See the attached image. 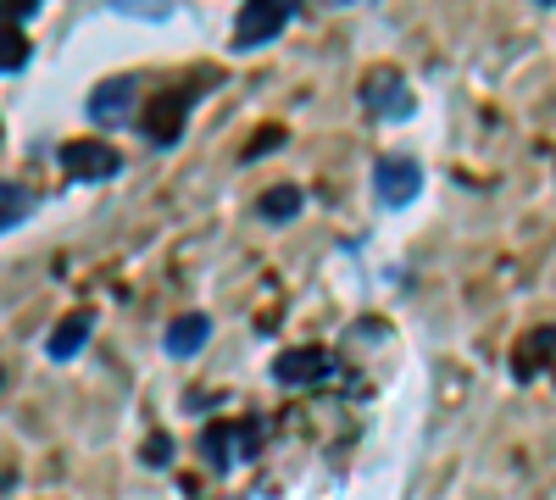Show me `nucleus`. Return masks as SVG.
Segmentation results:
<instances>
[{"label":"nucleus","instance_id":"1","mask_svg":"<svg viewBox=\"0 0 556 500\" xmlns=\"http://www.w3.org/2000/svg\"><path fill=\"white\" fill-rule=\"evenodd\" d=\"M190 106H195V95L190 89H156L151 101H139V133H146L151 145H173L178 133H184V123H190Z\"/></svg>","mask_w":556,"mask_h":500},{"label":"nucleus","instance_id":"2","mask_svg":"<svg viewBox=\"0 0 556 500\" xmlns=\"http://www.w3.org/2000/svg\"><path fill=\"white\" fill-rule=\"evenodd\" d=\"M56 162H62L67 178H78V184H106V178L123 172V156H117L106 140H67V145L56 151Z\"/></svg>","mask_w":556,"mask_h":500},{"label":"nucleus","instance_id":"3","mask_svg":"<svg viewBox=\"0 0 556 500\" xmlns=\"http://www.w3.org/2000/svg\"><path fill=\"white\" fill-rule=\"evenodd\" d=\"M89 123L96 128H117V123H134L139 117V84L134 78H101L96 89H89V101H84Z\"/></svg>","mask_w":556,"mask_h":500},{"label":"nucleus","instance_id":"4","mask_svg":"<svg viewBox=\"0 0 556 500\" xmlns=\"http://www.w3.org/2000/svg\"><path fill=\"white\" fill-rule=\"evenodd\" d=\"M290 17H295L290 0H267V7H240V17H235V51H262L267 39H278V34L290 28Z\"/></svg>","mask_w":556,"mask_h":500},{"label":"nucleus","instance_id":"5","mask_svg":"<svg viewBox=\"0 0 556 500\" xmlns=\"http://www.w3.org/2000/svg\"><path fill=\"white\" fill-rule=\"evenodd\" d=\"M362 106H367V117L395 123V117L412 112V89H406V78L395 67H374V73L362 78Z\"/></svg>","mask_w":556,"mask_h":500},{"label":"nucleus","instance_id":"6","mask_svg":"<svg viewBox=\"0 0 556 500\" xmlns=\"http://www.w3.org/2000/svg\"><path fill=\"white\" fill-rule=\"evenodd\" d=\"M417 184H424V167H417L412 156H384L374 167V195L379 206H406L417 195Z\"/></svg>","mask_w":556,"mask_h":500},{"label":"nucleus","instance_id":"7","mask_svg":"<svg viewBox=\"0 0 556 500\" xmlns=\"http://www.w3.org/2000/svg\"><path fill=\"white\" fill-rule=\"evenodd\" d=\"M334 373V361H329V350H317V345H301V350H285L273 361V379L285 384V389H301V384H323Z\"/></svg>","mask_w":556,"mask_h":500},{"label":"nucleus","instance_id":"8","mask_svg":"<svg viewBox=\"0 0 556 500\" xmlns=\"http://www.w3.org/2000/svg\"><path fill=\"white\" fill-rule=\"evenodd\" d=\"M89 329H96V317H89V311H73L67 323H56V334L45 339V356H51V361H73V356L89 345Z\"/></svg>","mask_w":556,"mask_h":500},{"label":"nucleus","instance_id":"9","mask_svg":"<svg viewBox=\"0 0 556 500\" xmlns=\"http://www.w3.org/2000/svg\"><path fill=\"white\" fill-rule=\"evenodd\" d=\"M212 339V317H201V311H190V317H178V323L167 329V356H178V361H190L201 345Z\"/></svg>","mask_w":556,"mask_h":500},{"label":"nucleus","instance_id":"10","mask_svg":"<svg viewBox=\"0 0 556 500\" xmlns=\"http://www.w3.org/2000/svg\"><path fill=\"white\" fill-rule=\"evenodd\" d=\"M28 62V34L12 17V7H0V73H17Z\"/></svg>","mask_w":556,"mask_h":500},{"label":"nucleus","instance_id":"11","mask_svg":"<svg viewBox=\"0 0 556 500\" xmlns=\"http://www.w3.org/2000/svg\"><path fill=\"white\" fill-rule=\"evenodd\" d=\"M245 434V428H240ZM235 428H223V423H212L206 434H201V457H206V467L212 473H228V467H235V439H240Z\"/></svg>","mask_w":556,"mask_h":500},{"label":"nucleus","instance_id":"12","mask_svg":"<svg viewBox=\"0 0 556 500\" xmlns=\"http://www.w3.org/2000/svg\"><path fill=\"white\" fill-rule=\"evenodd\" d=\"M301 206H306L301 184H278V190H267V195H262V217H267V222H290Z\"/></svg>","mask_w":556,"mask_h":500},{"label":"nucleus","instance_id":"13","mask_svg":"<svg viewBox=\"0 0 556 500\" xmlns=\"http://www.w3.org/2000/svg\"><path fill=\"white\" fill-rule=\"evenodd\" d=\"M28 211H34V195H28L23 184H7V178H0V234L17 229Z\"/></svg>","mask_w":556,"mask_h":500},{"label":"nucleus","instance_id":"14","mask_svg":"<svg viewBox=\"0 0 556 500\" xmlns=\"http://www.w3.org/2000/svg\"><path fill=\"white\" fill-rule=\"evenodd\" d=\"M146 462H151V467H167V462H173V445H167V434H151V439H146Z\"/></svg>","mask_w":556,"mask_h":500}]
</instances>
